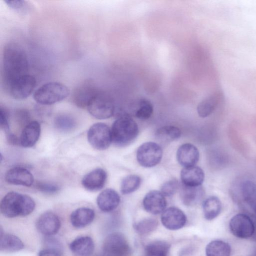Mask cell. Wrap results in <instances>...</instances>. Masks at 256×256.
Wrapping results in <instances>:
<instances>
[{"label":"cell","mask_w":256,"mask_h":256,"mask_svg":"<svg viewBox=\"0 0 256 256\" xmlns=\"http://www.w3.org/2000/svg\"><path fill=\"white\" fill-rule=\"evenodd\" d=\"M199 156L197 148L190 143L182 144L176 152L177 160L184 168L194 166L198 161Z\"/></svg>","instance_id":"cell-15"},{"label":"cell","mask_w":256,"mask_h":256,"mask_svg":"<svg viewBox=\"0 0 256 256\" xmlns=\"http://www.w3.org/2000/svg\"><path fill=\"white\" fill-rule=\"evenodd\" d=\"M6 5L18 12H24L27 10L26 2L22 0H6L4 1Z\"/></svg>","instance_id":"cell-36"},{"label":"cell","mask_w":256,"mask_h":256,"mask_svg":"<svg viewBox=\"0 0 256 256\" xmlns=\"http://www.w3.org/2000/svg\"><path fill=\"white\" fill-rule=\"evenodd\" d=\"M87 108L92 116L100 120L110 118L115 112V106L112 98L100 90L91 100Z\"/></svg>","instance_id":"cell-5"},{"label":"cell","mask_w":256,"mask_h":256,"mask_svg":"<svg viewBox=\"0 0 256 256\" xmlns=\"http://www.w3.org/2000/svg\"><path fill=\"white\" fill-rule=\"evenodd\" d=\"M36 226L38 230L46 236L56 234L60 227V221L54 213L47 212L43 213L38 218Z\"/></svg>","instance_id":"cell-13"},{"label":"cell","mask_w":256,"mask_h":256,"mask_svg":"<svg viewBox=\"0 0 256 256\" xmlns=\"http://www.w3.org/2000/svg\"><path fill=\"white\" fill-rule=\"evenodd\" d=\"M0 250L4 252H16L23 249L24 244L18 236L0 230Z\"/></svg>","instance_id":"cell-24"},{"label":"cell","mask_w":256,"mask_h":256,"mask_svg":"<svg viewBox=\"0 0 256 256\" xmlns=\"http://www.w3.org/2000/svg\"><path fill=\"white\" fill-rule=\"evenodd\" d=\"M95 216L94 212L89 208H80L70 214L71 224L75 228H82L90 224Z\"/></svg>","instance_id":"cell-23"},{"label":"cell","mask_w":256,"mask_h":256,"mask_svg":"<svg viewBox=\"0 0 256 256\" xmlns=\"http://www.w3.org/2000/svg\"><path fill=\"white\" fill-rule=\"evenodd\" d=\"M28 56L23 48L14 42L6 44L2 55V77L6 89L16 79L28 74Z\"/></svg>","instance_id":"cell-1"},{"label":"cell","mask_w":256,"mask_h":256,"mask_svg":"<svg viewBox=\"0 0 256 256\" xmlns=\"http://www.w3.org/2000/svg\"><path fill=\"white\" fill-rule=\"evenodd\" d=\"M68 88L60 82H52L44 84L34 92V100L42 105H50L62 100L70 94Z\"/></svg>","instance_id":"cell-4"},{"label":"cell","mask_w":256,"mask_h":256,"mask_svg":"<svg viewBox=\"0 0 256 256\" xmlns=\"http://www.w3.org/2000/svg\"><path fill=\"white\" fill-rule=\"evenodd\" d=\"M100 90L90 82H86L74 90L72 100L78 108L88 107L89 103Z\"/></svg>","instance_id":"cell-12"},{"label":"cell","mask_w":256,"mask_h":256,"mask_svg":"<svg viewBox=\"0 0 256 256\" xmlns=\"http://www.w3.org/2000/svg\"><path fill=\"white\" fill-rule=\"evenodd\" d=\"M204 195L203 188L188 186L182 184L180 188V197L182 202L186 206H193L201 202Z\"/></svg>","instance_id":"cell-21"},{"label":"cell","mask_w":256,"mask_h":256,"mask_svg":"<svg viewBox=\"0 0 256 256\" xmlns=\"http://www.w3.org/2000/svg\"><path fill=\"white\" fill-rule=\"evenodd\" d=\"M155 135L158 140L160 142H171L180 138L181 131L176 126H166L158 129Z\"/></svg>","instance_id":"cell-29"},{"label":"cell","mask_w":256,"mask_h":256,"mask_svg":"<svg viewBox=\"0 0 256 256\" xmlns=\"http://www.w3.org/2000/svg\"><path fill=\"white\" fill-rule=\"evenodd\" d=\"M218 96L216 94L211 95L199 103L197 112L200 116L206 118L214 111L218 102Z\"/></svg>","instance_id":"cell-30"},{"label":"cell","mask_w":256,"mask_h":256,"mask_svg":"<svg viewBox=\"0 0 256 256\" xmlns=\"http://www.w3.org/2000/svg\"><path fill=\"white\" fill-rule=\"evenodd\" d=\"M141 181V178L136 174H130L126 176L121 182V192L124 194H127L134 192L140 187Z\"/></svg>","instance_id":"cell-34"},{"label":"cell","mask_w":256,"mask_h":256,"mask_svg":"<svg viewBox=\"0 0 256 256\" xmlns=\"http://www.w3.org/2000/svg\"><path fill=\"white\" fill-rule=\"evenodd\" d=\"M170 244L164 240L152 241L144 248L142 256H168Z\"/></svg>","instance_id":"cell-27"},{"label":"cell","mask_w":256,"mask_h":256,"mask_svg":"<svg viewBox=\"0 0 256 256\" xmlns=\"http://www.w3.org/2000/svg\"><path fill=\"white\" fill-rule=\"evenodd\" d=\"M110 130L112 142L121 147L130 144L138 134L137 124L127 114L119 116L114 122Z\"/></svg>","instance_id":"cell-3"},{"label":"cell","mask_w":256,"mask_h":256,"mask_svg":"<svg viewBox=\"0 0 256 256\" xmlns=\"http://www.w3.org/2000/svg\"><path fill=\"white\" fill-rule=\"evenodd\" d=\"M35 206L34 201L30 196L10 192L2 200L0 209L4 216L12 218L30 214L34 210Z\"/></svg>","instance_id":"cell-2"},{"label":"cell","mask_w":256,"mask_h":256,"mask_svg":"<svg viewBox=\"0 0 256 256\" xmlns=\"http://www.w3.org/2000/svg\"><path fill=\"white\" fill-rule=\"evenodd\" d=\"M153 110L152 104L149 100L141 98L136 104L134 116L140 120H147L151 116Z\"/></svg>","instance_id":"cell-33"},{"label":"cell","mask_w":256,"mask_h":256,"mask_svg":"<svg viewBox=\"0 0 256 256\" xmlns=\"http://www.w3.org/2000/svg\"><path fill=\"white\" fill-rule=\"evenodd\" d=\"M56 129L62 132H68L73 130L76 126L75 120L70 116L60 114L57 116L54 120Z\"/></svg>","instance_id":"cell-32"},{"label":"cell","mask_w":256,"mask_h":256,"mask_svg":"<svg viewBox=\"0 0 256 256\" xmlns=\"http://www.w3.org/2000/svg\"><path fill=\"white\" fill-rule=\"evenodd\" d=\"M5 179L10 184L26 186H31L34 181L32 174L27 169L22 167L10 169L5 174Z\"/></svg>","instance_id":"cell-16"},{"label":"cell","mask_w":256,"mask_h":256,"mask_svg":"<svg viewBox=\"0 0 256 256\" xmlns=\"http://www.w3.org/2000/svg\"><path fill=\"white\" fill-rule=\"evenodd\" d=\"M38 256H64L60 248L48 247L40 251Z\"/></svg>","instance_id":"cell-38"},{"label":"cell","mask_w":256,"mask_h":256,"mask_svg":"<svg viewBox=\"0 0 256 256\" xmlns=\"http://www.w3.org/2000/svg\"><path fill=\"white\" fill-rule=\"evenodd\" d=\"M106 178V171L102 168H98L86 174L82 179V184L88 190L96 192L104 187Z\"/></svg>","instance_id":"cell-17"},{"label":"cell","mask_w":256,"mask_h":256,"mask_svg":"<svg viewBox=\"0 0 256 256\" xmlns=\"http://www.w3.org/2000/svg\"><path fill=\"white\" fill-rule=\"evenodd\" d=\"M87 137L90 144L98 150L108 148L112 142L111 130L102 122L92 124L88 130Z\"/></svg>","instance_id":"cell-8"},{"label":"cell","mask_w":256,"mask_h":256,"mask_svg":"<svg viewBox=\"0 0 256 256\" xmlns=\"http://www.w3.org/2000/svg\"><path fill=\"white\" fill-rule=\"evenodd\" d=\"M40 134V126L37 121L29 122L24 127L19 138L20 144L24 148L33 146L38 142Z\"/></svg>","instance_id":"cell-19"},{"label":"cell","mask_w":256,"mask_h":256,"mask_svg":"<svg viewBox=\"0 0 256 256\" xmlns=\"http://www.w3.org/2000/svg\"><path fill=\"white\" fill-rule=\"evenodd\" d=\"M241 190L244 200L256 214V184L246 180L242 183Z\"/></svg>","instance_id":"cell-28"},{"label":"cell","mask_w":256,"mask_h":256,"mask_svg":"<svg viewBox=\"0 0 256 256\" xmlns=\"http://www.w3.org/2000/svg\"><path fill=\"white\" fill-rule=\"evenodd\" d=\"M0 128L6 134L10 132L8 116L6 111L1 108L0 110Z\"/></svg>","instance_id":"cell-39"},{"label":"cell","mask_w":256,"mask_h":256,"mask_svg":"<svg viewBox=\"0 0 256 256\" xmlns=\"http://www.w3.org/2000/svg\"><path fill=\"white\" fill-rule=\"evenodd\" d=\"M6 134V138L8 142L12 144L16 145L20 144L19 138H18L14 134L8 132Z\"/></svg>","instance_id":"cell-40"},{"label":"cell","mask_w":256,"mask_h":256,"mask_svg":"<svg viewBox=\"0 0 256 256\" xmlns=\"http://www.w3.org/2000/svg\"><path fill=\"white\" fill-rule=\"evenodd\" d=\"M120 200V196L115 190L106 188L98 194L96 203L102 211L108 212L114 210L118 206Z\"/></svg>","instance_id":"cell-18"},{"label":"cell","mask_w":256,"mask_h":256,"mask_svg":"<svg viewBox=\"0 0 256 256\" xmlns=\"http://www.w3.org/2000/svg\"><path fill=\"white\" fill-rule=\"evenodd\" d=\"M229 228L235 236L240 238H250L254 232V225L250 216L244 214H238L230 220Z\"/></svg>","instance_id":"cell-10"},{"label":"cell","mask_w":256,"mask_h":256,"mask_svg":"<svg viewBox=\"0 0 256 256\" xmlns=\"http://www.w3.org/2000/svg\"><path fill=\"white\" fill-rule=\"evenodd\" d=\"M230 245L220 240L211 241L206 248V256H230Z\"/></svg>","instance_id":"cell-26"},{"label":"cell","mask_w":256,"mask_h":256,"mask_svg":"<svg viewBox=\"0 0 256 256\" xmlns=\"http://www.w3.org/2000/svg\"><path fill=\"white\" fill-rule=\"evenodd\" d=\"M70 248L74 256H90L94 252V244L90 237L82 236L70 244Z\"/></svg>","instance_id":"cell-22"},{"label":"cell","mask_w":256,"mask_h":256,"mask_svg":"<svg viewBox=\"0 0 256 256\" xmlns=\"http://www.w3.org/2000/svg\"><path fill=\"white\" fill-rule=\"evenodd\" d=\"M178 186V181L176 179H172L162 184L160 192L165 196H170L176 192Z\"/></svg>","instance_id":"cell-35"},{"label":"cell","mask_w":256,"mask_h":256,"mask_svg":"<svg viewBox=\"0 0 256 256\" xmlns=\"http://www.w3.org/2000/svg\"><path fill=\"white\" fill-rule=\"evenodd\" d=\"M102 252L103 256H130L131 248L123 234L114 232L104 240Z\"/></svg>","instance_id":"cell-6"},{"label":"cell","mask_w":256,"mask_h":256,"mask_svg":"<svg viewBox=\"0 0 256 256\" xmlns=\"http://www.w3.org/2000/svg\"><path fill=\"white\" fill-rule=\"evenodd\" d=\"M180 179L182 184L188 186H198L204 179L203 170L197 166L184 168L180 172Z\"/></svg>","instance_id":"cell-20"},{"label":"cell","mask_w":256,"mask_h":256,"mask_svg":"<svg viewBox=\"0 0 256 256\" xmlns=\"http://www.w3.org/2000/svg\"><path fill=\"white\" fill-rule=\"evenodd\" d=\"M251 256H256V250L252 254Z\"/></svg>","instance_id":"cell-41"},{"label":"cell","mask_w":256,"mask_h":256,"mask_svg":"<svg viewBox=\"0 0 256 256\" xmlns=\"http://www.w3.org/2000/svg\"><path fill=\"white\" fill-rule=\"evenodd\" d=\"M162 150L157 143L146 142L141 144L136 152V159L139 164L144 168H152L161 160Z\"/></svg>","instance_id":"cell-7"},{"label":"cell","mask_w":256,"mask_h":256,"mask_svg":"<svg viewBox=\"0 0 256 256\" xmlns=\"http://www.w3.org/2000/svg\"><path fill=\"white\" fill-rule=\"evenodd\" d=\"M158 222L154 218H144L134 224L136 232L141 236H146L154 231L158 228Z\"/></svg>","instance_id":"cell-31"},{"label":"cell","mask_w":256,"mask_h":256,"mask_svg":"<svg viewBox=\"0 0 256 256\" xmlns=\"http://www.w3.org/2000/svg\"><path fill=\"white\" fill-rule=\"evenodd\" d=\"M36 187L40 191L46 194H54L60 190L59 186L56 184L46 182H40Z\"/></svg>","instance_id":"cell-37"},{"label":"cell","mask_w":256,"mask_h":256,"mask_svg":"<svg viewBox=\"0 0 256 256\" xmlns=\"http://www.w3.org/2000/svg\"><path fill=\"white\" fill-rule=\"evenodd\" d=\"M222 210L220 200L216 196H210L205 199L202 202V210L204 217L210 220L216 218Z\"/></svg>","instance_id":"cell-25"},{"label":"cell","mask_w":256,"mask_h":256,"mask_svg":"<svg viewBox=\"0 0 256 256\" xmlns=\"http://www.w3.org/2000/svg\"><path fill=\"white\" fill-rule=\"evenodd\" d=\"M160 220L166 228L175 230L184 227L186 222V216L180 209L172 206L162 212Z\"/></svg>","instance_id":"cell-11"},{"label":"cell","mask_w":256,"mask_h":256,"mask_svg":"<svg viewBox=\"0 0 256 256\" xmlns=\"http://www.w3.org/2000/svg\"><path fill=\"white\" fill-rule=\"evenodd\" d=\"M36 86V80L34 77L26 74L14 80L7 90L14 99L22 100L31 94Z\"/></svg>","instance_id":"cell-9"},{"label":"cell","mask_w":256,"mask_h":256,"mask_svg":"<svg viewBox=\"0 0 256 256\" xmlns=\"http://www.w3.org/2000/svg\"><path fill=\"white\" fill-rule=\"evenodd\" d=\"M165 196L156 190H152L148 192L142 200L144 210L148 212L158 214L163 212L166 206Z\"/></svg>","instance_id":"cell-14"}]
</instances>
